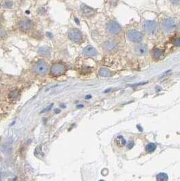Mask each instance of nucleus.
I'll return each mask as SVG.
<instances>
[{
  "label": "nucleus",
  "mask_w": 180,
  "mask_h": 181,
  "mask_svg": "<svg viewBox=\"0 0 180 181\" xmlns=\"http://www.w3.org/2000/svg\"><path fill=\"white\" fill-rule=\"evenodd\" d=\"M170 1L175 4H180V0H170Z\"/></svg>",
  "instance_id": "22"
},
{
  "label": "nucleus",
  "mask_w": 180,
  "mask_h": 181,
  "mask_svg": "<svg viewBox=\"0 0 180 181\" xmlns=\"http://www.w3.org/2000/svg\"><path fill=\"white\" fill-rule=\"evenodd\" d=\"M69 38L75 42H79L82 39V34L79 29H71L68 32Z\"/></svg>",
  "instance_id": "5"
},
{
  "label": "nucleus",
  "mask_w": 180,
  "mask_h": 181,
  "mask_svg": "<svg viewBox=\"0 0 180 181\" xmlns=\"http://www.w3.org/2000/svg\"><path fill=\"white\" fill-rule=\"evenodd\" d=\"M156 144H154V143H152V142L148 144L145 146V151L148 153L154 152V151L156 150Z\"/></svg>",
  "instance_id": "16"
},
{
  "label": "nucleus",
  "mask_w": 180,
  "mask_h": 181,
  "mask_svg": "<svg viewBox=\"0 0 180 181\" xmlns=\"http://www.w3.org/2000/svg\"><path fill=\"white\" fill-rule=\"evenodd\" d=\"M52 105H50V107H49V108H46V110H43V111H42V112H46V111H47V110H50V109H51V108H52Z\"/></svg>",
  "instance_id": "23"
},
{
  "label": "nucleus",
  "mask_w": 180,
  "mask_h": 181,
  "mask_svg": "<svg viewBox=\"0 0 180 181\" xmlns=\"http://www.w3.org/2000/svg\"><path fill=\"white\" fill-rule=\"evenodd\" d=\"M32 23L29 20H23L20 23V28L23 31H28L31 29Z\"/></svg>",
  "instance_id": "11"
},
{
  "label": "nucleus",
  "mask_w": 180,
  "mask_h": 181,
  "mask_svg": "<svg viewBox=\"0 0 180 181\" xmlns=\"http://www.w3.org/2000/svg\"><path fill=\"white\" fill-rule=\"evenodd\" d=\"M50 50L48 47H46V46H44V47H41L39 49V53L42 55L44 56H47L50 54Z\"/></svg>",
  "instance_id": "17"
},
{
  "label": "nucleus",
  "mask_w": 180,
  "mask_h": 181,
  "mask_svg": "<svg viewBox=\"0 0 180 181\" xmlns=\"http://www.w3.org/2000/svg\"><path fill=\"white\" fill-rule=\"evenodd\" d=\"M18 90L17 89L12 90L9 93V99L11 101H16L18 97Z\"/></svg>",
  "instance_id": "14"
},
{
  "label": "nucleus",
  "mask_w": 180,
  "mask_h": 181,
  "mask_svg": "<svg viewBox=\"0 0 180 181\" xmlns=\"http://www.w3.org/2000/svg\"><path fill=\"white\" fill-rule=\"evenodd\" d=\"M66 71V67L61 63H57L52 65L51 68V73L54 76H59L64 74Z\"/></svg>",
  "instance_id": "2"
},
{
  "label": "nucleus",
  "mask_w": 180,
  "mask_h": 181,
  "mask_svg": "<svg viewBox=\"0 0 180 181\" xmlns=\"http://www.w3.org/2000/svg\"><path fill=\"white\" fill-rule=\"evenodd\" d=\"M172 42L175 46H180V37H176V38L173 39Z\"/></svg>",
  "instance_id": "20"
},
{
  "label": "nucleus",
  "mask_w": 180,
  "mask_h": 181,
  "mask_svg": "<svg viewBox=\"0 0 180 181\" xmlns=\"http://www.w3.org/2000/svg\"><path fill=\"white\" fill-rule=\"evenodd\" d=\"M147 46L145 45H139L137 46L136 48H135V53H136L137 55L141 56V55H144L146 53V52H147Z\"/></svg>",
  "instance_id": "10"
},
{
  "label": "nucleus",
  "mask_w": 180,
  "mask_h": 181,
  "mask_svg": "<svg viewBox=\"0 0 180 181\" xmlns=\"http://www.w3.org/2000/svg\"><path fill=\"white\" fill-rule=\"evenodd\" d=\"M83 53L86 56L94 57V56H96L97 54V51L95 48L92 47V46H86V48H84Z\"/></svg>",
  "instance_id": "8"
},
{
  "label": "nucleus",
  "mask_w": 180,
  "mask_h": 181,
  "mask_svg": "<svg viewBox=\"0 0 180 181\" xmlns=\"http://www.w3.org/2000/svg\"><path fill=\"white\" fill-rule=\"evenodd\" d=\"M106 28L108 33L112 35H117L121 31V27L116 21H110L108 23Z\"/></svg>",
  "instance_id": "4"
},
{
  "label": "nucleus",
  "mask_w": 180,
  "mask_h": 181,
  "mask_svg": "<svg viewBox=\"0 0 180 181\" xmlns=\"http://www.w3.org/2000/svg\"><path fill=\"white\" fill-rule=\"evenodd\" d=\"M163 53V50L159 49V48H155L153 50V57L156 59H158L160 57Z\"/></svg>",
  "instance_id": "19"
},
{
  "label": "nucleus",
  "mask_w": 180,
  "mask_h": 181,
  "mask_svg": "<svg viewBox=\"0 0 180 181\" xmlns=\"http://www.w3.org/2000/svg\"><path fill=\"white\" fill-rule=\"evenodd\" d=\"M126 35L128 40L133 42H139L143 39L142 33L136 30L128 31L126 33Z\"/></svg>",
  "instance_id": "3"
},
{
  "label": "nucleus",
  "mask_w": 180,
  "mask_h": 181,
  "mask_svg": "<svg viewBox=\"0 0 180 181\" xmlns=\"http://www.w3.org/2000/svg\"><path fill=\"white\" fill-rule=\"evenodd\" d=\"M179 28H180V23H179Z\"/></svg>",
  "instance_id": "25"
},
{
  "label": "nucleus",
  "mask_w": 180,
  "mask_h": 181,
  "mask_svg": "<svg viewBox=\"0 0 180 181\" xmlns=\"http://www.w3.org/2000/svg\"><path fill=\"white\" fill-rule=\"evenodd\" d=\"M143 27L144 30H145L146 33H153L156 30L157 25H156V23L155 21H146L144 23Z\"/></svg>",
  "instance_id": "7"
},
{
  "label": "nucleus",
  "mask_w": 180,
  "mask_h": 181,
  "mask_svg": "<svg viewBox=\"0 0 180 181\" xmlns=\"http://www.w3.org/2000/svg\"><path fill=\"white\" fill-rule=\"evenodd\" d=\"M115 142H116V144H117L118 146H120V147L124 146V145L126 144V140H125V139H124L122 136H118L117 138H116Z\"/></svg>",
  "instance_id": "13"
},
{
  "label": "nucleus",
  "mask_w": 180,
  "mask_h": 181,
  "mask_svg": "<svg viewBox=\"0 0 180 181\" xmlns=\"http://www.w3.org/2000/svg\"><path fill=\"white\" fill-rule=\"evenodd\" d=\"M176 27V25L174 21L171 18H167L162 22V28L164 31L169 32L174 30Z\"/></svg>",
  "instance_id": "6"
},
{
  "label": "nucleus",
  "mask_w": 180,
  "mask_h": 181,
  "mask_svg": "<svg viewBox=\"0 0 180 181\" xmlns=\"http://www.w3.org/2000/svg\"><path fill=\"white\" fill-rule=\"evenodd\" d=\"M82 13L85 14L86 16H89L90 14L93 13V10L91 9L90 8L86 6H82Z\"/></svg>",
  "instance_id": "15"
},
{
  "label": "nucleus",
  "mask_w": 180,
  "mask_h": 181,
  "mask_svg": "<svg viewBox=\"0 0 180 181\" xmlns=\"http://www.w3.org/2000/svg\"><path fill=\"white\" fill-rule=\"evenodd\" d=\"M48 69V64H46V62L44 60L38 61L33 68V71H34L35 74L41 76L45 75L47 73Z\"/></svg>",
  "instance_id": "1"
},
{
  "label": "nucleus",
  "mask_w": 180,
  "mask_h": 181,
  "mask_svg": "<svg viewBox=\"0 0 180 181\" xmlns=\"http://www.w3.org/2000/svg\"><path fill=\"white\" fill-rule=\"evenodd\" d=\"M158 181H167L168 180V176L165 173H160L156 176Z\"/></svg>",
  "instance_id": "18"
},
{
  "label": "nucleus",
  "mask_w": 180,
  "mask_h": 181,
  "mask_svg": "<svg viewBox=\"0 0 180 181\" xmlns=\"http://www.w3.org/2000/svg\"><path fill=\"white\" fill-rule=\"evenodd\" d=\"M117 45L112 41H108L107 42H105L104 45V48L109 52L114 51V50L117 49Z\"/></svg>",
  "instance_id": "9"
},
{
  "label": "nucleus",
  "mask_w": 180,
  "mask_h": 181,
  "mask_svg": "<svg viewBox=\"0 0 180 181\" xmlns=\"http://www.w3.org/2000/svg\"><path fill=\"white\" fill-rule=\"evenodd\" d=\"M90 98V96H87V97H86V99H88V98Z\"/></svg>",
  "instance_id": "24"
},
{
  "label": "nucleus",
  "mask_w": 180,
  "mask_h": 181,
  "mask_svg": "<svg viewBox=\"0 0 180 181\" xmlns=\"http://www.w3.org/2000/svg\"><path fill=\"white\" fill-rule=\"evenodd\" d=\"M99 74L103 77H110L112 76V72L109 69L105 68H101L99 71Z\"/></svg>",
  "instance_id": "12"
},
{
  "label": "nucleus",
  "mask_w": 180,
  "mask_h": 181,
  "mask_svg": "<svg viewBox=\"0 0 180 181\" xmlns=\"http://www.w3.org/2000/svg\"><path fill=\"white\" fill-rule=\"evenodd\" d=\"M133 144H134V143H133V141H129L128 144H127V147H128V148L129 149L132 148L133 146Z\"/></svg>",
  "instance_id": "21"
}]
</instances>
